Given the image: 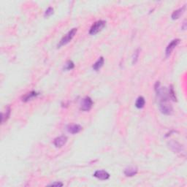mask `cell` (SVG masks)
<instances>
[{"label": "cell", "instance_id": "6", "mask_svg": "<svg viewBox=\"0 0 187 187\" xmlns=\"http://www.w3.org/2000/svg\"><path fill=\"white\" fill-rule=\"evenodd\" d=\"M110 174L108 173L107 171L104 170V169H100V170H97L94 174V177L98 178L102 181H105L110 178Z\"/></svg>", "mask_w": 187, "mask_h": 187}, {"label": "cell", "instance_id": "5", "mask_svg": "<svg viewBox=\"0 0 187 187\" xmlns=\"http://www.w3.org/2000/svg\"><path fill=\"white\" fill-rule=\"evenodd\" d=\"M180 42H181V40H180L179 39H175L171 41V43H169V44L167 46V48H166V50H165L166 56L169 57V56L171 55L172 52L173 51V50L175 49V48L178 46V44L180 43Z\"/></svg>", "mask_w": 187, "mask_h": 187}, {"label": "cell", "instance_id": "10", "mask_svg": "<svg viewBox=\"0 0 187 187\" xmlns=\"http://www.w3.org/2000/svg\"><path fill=\"white\" fill-rule=\"evenodd\" d=\"M39 93L37 92H34V91H32V92H29V93H27L25 95L23 96L22 97V101L24 102H29V101L31 100L32 99L35 98V97H37L39 95Z\"/></svg>", "mask_w": 187, "mask_h": 187}, {"label": "cell", "instance_id": "20", "mask_svg": "<svg viewBox=\"0 0 187 187\" xmlns=\"http://www.w3.org/2000/svg\"><path fill=\"white\" fill-rule=\"evenodd\" d=\"M50 186H56V187H59V186H62L63 183L62 182H54L52 183L51 184L49 185Z\"/></svg>", "mask_w": 187, "mask_h": 187}, {"label": "cell", "instance_id": "18", "mask_svg": "<svg viewBox=\"0 0 187 187\" xmlns=\"http://www.w3.org/2000/svg\"><path fill=\"white\" fill-rule=\"evenodd\" d=\"M169 98H171L173 101H176V92H175L173 86L172 85H170V88H169Z\"/></svg>", "mask_w": 187, "mask_h": 187}, {"label": "cell", "instance_id": "3", "mask_svg": "<svg viewBox=\"0 0 187 187\" xmlns=\"http://www.w3.org/2000/svg\"><path fill=\"white\" fill-rule=\"evenodd\" d=\"M94 102L91 97H85L80 102V109L83 111H89L92 109Z\"/></svg>", "mask_w": 187, "mask_h": 187}, {"label": "cell", "instance_id": "16", "mask_svg": "<svg viewBox=\"0 0 187 187\" xmlns=\"http://www.w3.org/2000/svg\"><path fill=\"white\" fill-rule=\"evenodd\" d=\"M75 68V64L73 61L69 60L66 62L64 66V70H71Z\"/></svg>", "mask_w": 187, "mask_h": 187}, {"label": "cell", "instance_id": "8", "mask_svg": "<svg viewBox=\"0 0 187 187\" xmlns=\"http://www.w3.org/2000/svg\"><path fill=\"white\" fill-rule=\"evenodd\" d=\"M67 130L70 134H78L82 130V127L79 124H69L67 127Z\"/></svg>", "mask_w": 187, "mask_h": 187}, {"label": "cell", "instance_id": "21", "mask_svg": "<svg viewBox=\"0 0 187 187\" xmlns=\"http://www.w3.org/2000/svg\"><path fill=\"white\" fill-rule=\"evenodd\" d=\"M182 29H183V30H185V29H186V21H184V22H183Z\"/></svg>", "mask_w": 187, "mask_h": 187}, {"label": "cell", "instance_id": "7", "mask_svg": "<svg viewBox=\"0 0 187 187\" xmlns=\"http://www.w3.org/2000/svg\"><path fill=\"white\" fill-rule=\"evenodd\" d=\"M67 137L64 135H62L54 139L53 144L56 148H62L67 143Z\"/></svg>", "mask_w": 187, "mask_h": 187}, {"label": "cell", "instance_id": "11", "mask_svg": "<svg viewBox=\"0 0 187 187\" xmlns=\"http://www.w3.org/2000/svg\"><path fill=\"white\" fill-rule=\"evenodd\" d=\"M185 9H186V5L173 11V13H172V15H171V18H172V20H176V19L179 18L183 15V13H184Z\"/></svg>", "mask_w": 187, "mask_h": 187}, {"label": "cell", "instance_id": "2", "mask_svg": "<svg viewBox=\"0 0 187 187\" xmlns=\"http://www.w3.org/2000/svg\"><path fill=\"white\" fill-rule=\"evenodd\" d=\"M106 26V21L104 20H99L95 22L89 29V34L91 35H95Z\"/></svg>", "mask_w": 187, "mask_h": 187}, {"label": "cell", "instance_id": "4", "mask_svg": "<svg viewBox=\"0 0 187 187\" xmlns=\"http://www.w3.org/2000/svg\"><path fill=\"white\" fill-rule=\"evenodd\" d=\"M160 109L161 113H163L165 115H171L172 113H173V108H172V106L170 104H169L168 102H161L160 105Z\"/></svg>", "mask_w": 187, "mask_h": 187}, {"label": "cell", "instance_id": "1", "mask_svg": "<svg viewBox=\"0 0 187 187\" xmlns=\"http://www.w3.org/2000/svg\"><path fill=\"white\" fill-rule=\"evenodd\" d=\"M77 31H78V29H77V28H73V29H72L70 31H68L67 34L62 38V40H60L59 44L58 45V48H60V47L63 46V45H67V43H69V42L73 39L75 35H76Z\"/></svg>", "mask_w": 187, "mask_h": 187}, {"label": "cell", "instance_id": "12", "mask_svg": "<svg viewBox=\"0 0 187 187\" xmlns=\"http://www.w3.org/2000/svg\"><path fill=\"white\" fill-rule=\"evenodd\" d=\"M10 114H11V108H10V106H8L5 111L2 113V124H4L5 122H6L8 120V118L10 116Z\"/></svg>", "mask_w": 187, "mask_h": 187}, {"label": "cell", "instance_id": "14", "mask_svg": "<svg viewBox=\"0 0 187 187\" xmlns=\"http://www.w3.org/2000/svg\"><path fill=\"white\" fill-rule=\"evenodd\" d=\"M104 63H105L104 58H103V57H100V58H99L98 60L93 64L92 68H93L94 70L98 71L99 69H100L102 67V66L104 65Z\"/></svg>", "mask_w": 187, "mask_h": 187}, {"label": "cell", "instance_id": "13", "mask_svg": "<svg viewBox=\"0 0 187 187\" xmlns=\"http://www.w3.org/2000/svg\"><path fill=\"white\" fill-rule=\"evenodd\" d=\"M169 147L171 148V149L175 152H182L183 151V147L182 146L179 144L177 142H175V141H171L169 143Z\"/></svg>", "mask_w": 187, "mask_h": 187}, {"label": "cell", "instance_id": "9", "mask_svg": "<svg viewBox=\"0 0 187 187\" xmlns=\"http://www.w3.org/2000/svg\"><path fill=\"white\" fill-rule=\"evenodd\" d=\"M138 172V169L136 167L134 166H130V167H127L124 169V175L127 177H133V176H136Z\"/></svg>", "mask_w": 187, "mask_h": 187}, {"label": "cell", "instance_id": "17", "mask_svg": "<svg viewBox=\"0 0 187 187\" xmlns=\"http://www.w3.org/2000/svg\"><path fill=\"white\" fill-rule=\"evenodd\" d=\"M140 50L138 48L135 50V51L134 52L133 56H132V64H135L137 62L138 59H139V56H140Z\"/></svg>", "mask_w": 187, "mask_h": 187}, {"label": "cell", "instance_id": "19", "mask_svg": "<svg viewBox=\"0 0 187 187\" xmlns=\"http://www.w3.org/2000/svg\"><path fill=\"white\" fill-rule=\"evenodd\" d=\"M53 13V8L51 7H49L45 12V17H49Z\"/></svg>", "mask_w": 187, "mask_h": 187}, {"label": "cell", "instance_id": "15", "mask_svg": "<svg viewBox=\"0 0 187 187\" xmlns=\"http://www.w3.org/2000/svg\"><path fill=\"white\" fill-rule=\"evenodd\" d=\"M145 104H146V100H145V98L143 97H139L137 99L135 102V107L138 108V109H141L145 106Z\"/></svg>", "mask_w": 187, "mask_h": 187}]
</instances>
